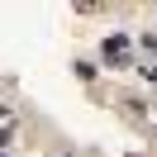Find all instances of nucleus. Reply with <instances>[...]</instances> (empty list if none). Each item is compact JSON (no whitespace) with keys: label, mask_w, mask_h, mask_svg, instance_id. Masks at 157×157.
<instances>
[{"label":"nucleus","mask_w":157,"mask_h":157,"mask_svg":"<svg viewBox=\"0 0 157 157\" xmlns=\"http://www.w3.org/2000/svg\"><path fill=\"white\" fill-rule=\"evenodd\" d=\"M10 133H14V124H5V128H0V147L10 143Z\"/></svg>","instance_id":"obj_5"},{"label":"nucleus","mask_w":157,"mask_h":157,"mask_svg":"<svg viewBox=\"0 0 157 157\" xmlns=\"http://www.w3.org/2000/svg\"><path fill=\"white\" fill-rule=\"evenodd\" d=\"M138 71H143L147 81H157V62H147V67H138Z\"/></svg>","instance_id":"obj_4"},{"label":"nucleus","mask_w":157,"mask_h":157,"mask_svg":"<svg viewBox=\"0 0 157 157\" xmlns=\"http://www.w3.org/2000/svg\"><path fill=\"white\" fill-rule=\"evenodd\" d=\"M76 76L81 81H95V62H76Z\"/></svg>","instance_id":"obj_3"},{"label":"nucleus","mask_w":157,"mask_h":157,"mask_svg":"<svg viewBox=\"0 0 157 157\" xmlns=\"http://www.w3.org/2000/svg\"><path fill=\"white\" fill-rule=\"evenodd\" d=\"M100 52H105V57H100L105 67H128V52H133V38H128V33H109Z\"/></svg>","instance_id":"obj_1"},{"label":"nucleus","mask_w":157,"mask_h":157,"mask_svg":"<svg viewBox=\"0 0 157 157\" xmlns=\"http://www.w3.org/2000/svg\"><path fill=\"white\" fill-rule=\"evenodd\" d=\"M133 48H143L147 57H157V33H143V38H133Z\"/></svg>","instance_id":"obj_2"}]
</instances>
